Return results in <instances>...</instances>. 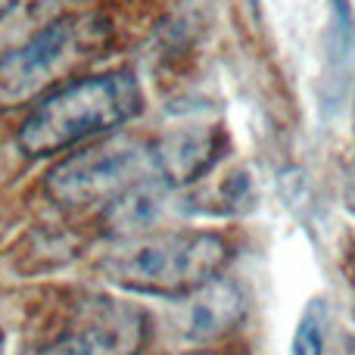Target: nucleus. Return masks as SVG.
Returning <instances> with one entry per match:
<instances>
[{"label": "nucleus", "instance_id": "f257e3e1", "mask_svg": "<svg viewBox=\"0 0 355 355\" xmlns=\"http://www.w3.org/2000/svg\"><path fill=\"white\" fill-rule=\"evenodd\" d=\"M231 246L209 231H150L125 237L97 259V275L141 296L181 300L225 271Z\"/></svg>", "mask_w": 355, "mask_h": 355}, {"label": "nucleus", "instance_id": "f03ea898", "mask_svg": "<svg viewBox=\"0 0 355 355\" xmlns=\"http://www.w3.org/2000/svg\"><path fill=\"white\" fill-rule=\"evenodd\" d=\"M144 110V91L131 72L78 78L41 100L16 131L25 156H56L75 144L110 135Z\"/></svg>", "mask_w": 355, "mask_h": 355}, {"label": "nucleus", "instance_id": "7ed1b4c3", "mask_svg": "<svg viewBox=\"0 0 355 355\" xmlns=\"http://www.w3.org/2000/svg\"><path fill=\"white\" fill-rule=\"evenodd\" d=\"M156 178L153 153L144 144L131 141H110L87 147L81 153L62 159L50 168L44 190L53 202L69 209L94 206V202H112L125 190Z\"/></svg>", "mask_w": 355, "mask_h": 355}, {"label": "nucleus", "instance_id": "20e7f679", "mask_svg": "<svg viewBox=\"0 0 355 355\" xmlns=\"http://www.w3.org/2000/svg\"><path fill=\"white\" fill-rule=\"evenodd\" d=\"M87 35L85 16H60L0 56V112L19 110L69 72Z\"/></svg>", "mask_w": 355, "mask_h": 355}, {"label": "nucleus", "instance_id": "39448f33", "mask_svg": "<svg viewBox=\"0 0 355 355\" xmlns=\"http://www.w3.org/2000/svg\"><path fill=\"white\" fill-rule=\"evenodd\" d=\"M147 340V315L119 300H87L72 327L41 355H137Z\"/></svg>", "mask_w": 355, "mask_h": 355}, {"label": "nucleus", "instance_id": "423d86ee", "mask_svg": "<svg viewBox=\"0 0 355 355\" xmlns=\"http://www.w3.org/2000/svg\"><path fill=\"white\" fill-rule=\"evenodd\" d=\"M218 131L215 128H178L150 147L153 168L166 187H181L202 178L218 159Z\"/></svg>", "mask_w": 355, "mask_h": 355}, {"label": "nucleus", "instance_id": "0eeeda50", "mask_svg": "<svg viewBox=\"0 0 355 355\" xmlns=\"http://www.w3.org/2000/svg\"><path fill=\"white\" fill-rule=\"evenodd\" d=\"M240 315H243V300H240L237 287L215 277L206 287L181 296L175 324L178 334L187 340H215L225 331H231L240 321Z\"/></svg>", "mask_w": 355, "mask_h": 355}, {"label": "nucleus", "instance_id": "6e6552de", "mask_svg": "<svg viewBox=\"0 0 355 355\" xmlns=\"http://www.w3.org/2000/svg\"><path fill=\"white\" fill-rule=\"evenodd\" d=\"M166 206H168V187L159 178H150V181L125 190L119 200L106 202V227L112 234H119V240L141 237V234L153 231V225H159Z\"/></svg>", "mask_w": 355, "mask_h": 355}, {"label": "nucleus", "instance_id": "1a4fd4ad", "mask_svg": "<svg viewBox=\"0 0 355 355\" xmlns=\"http://www.w3.org/2000/svg\"><path fill=\"white\" fill-rule=\"evenodd\" d=\"M324 47H327V53H324L327 75H324V85H321V94H324L327 106H337L355 72V16L346 0L334 3V16H331V25H327Z\"/></svg>", "mask_w": 355, "mask_h": 355}, {"label": "nucleus", "instance_id": "9d476101", "mask_svg": "<svg viewBox=\"0 0 355 355\" xmlns=\"http://www.w3.org/2000/svg\"><path fill=\"white\" fill-rule=\"evenodd\" d=\"M327 302L324 300H312L300 315L296 324L293 343H290V355H324L327 346Z\"/></svg>", "mask_w": 355, "mask_h": 355}, {"label": "nucleus", "instance_id": "9b49d317", "mask_svg": "<svg viewBox=\"0 0 355 355\" xmlns=\"http://www.w3.org/2000/svg\"><path fill=\"white\" fill-rule=\"evenodd\" d=\"M19 3H22V0H0V22H3V19L10 16V12L16 10Z\"/></svg>", "mask_w": 355, "mask_h": 355}, {"label": "nucleus", "instance_id": "f8f14e48", "mask_svg": "<svg viewBox=\"0 0 355 355\" xmlns=\"http://www.w3.org/2000/svg\"><path fill=\"white\" fill-rule=\"evenodd\" d=\"M172 355H221V352H212V349H187V352H172Z\"/></svg>", "mask_w": 355, "mask_h": 355}, {"label": "nucleus", "instance_id": "ddd939ff", "mask_svg": "<svg viewBox=\"0 0 355 355\" xmlns=\"http://www.w3.org/2000/svg\"><path fill=\"white\" fill-rule=\"evenodd\" d=\"M352 206H355V175H352Z\"/></svg>", "mask_w": 355, "mask_h": 355}]
</instances>
